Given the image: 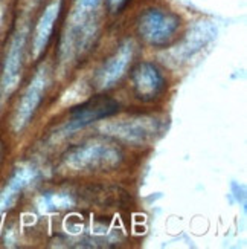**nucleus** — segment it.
Returning a JSON list of instances; mask_svg holds the SVG:
<instances>
[{
  "mask_svg": "<svg viewBox=\"0 0 247 249\" xmlns=\"http://www.w3.org/2000/svg\"><path fill=\"white\" fill-rule=\"evenodd\" d=\"M181 26V18L174 11L153 6L145 9L136 21L137 34L148 46L166 48L173 43Z\"/></svg>",
  "mask_w": 247,
  "mask_h": 249,
  "instance_id": "obj_1",
  "label": "nucleus"
},
{
  "mask_svg": "<svg viewBox=\"0 0 247 249\" xmlns=\"http://www.w3.org/2000/svg\"><path fill=\"white\" fill-rule=\"evenodd\" d=\"M102 0H77L72 8L67 23V34L64 37L66 45L64 51H84L92 43L96 28H98V14Z\"/></svg>",
  "mask_w": 247,
  "mask_h": 249,
  "instance_id": "obj_2",
  "label": "nucleus"
},
{
  "mask_svg": "<svg viewBox=\"0 0 247 249\" xmlns=\"http://www.w3.org/2000/svg\"><path fill=\"white\" fill-rule=\"evenodd\" d=\"M121 160V151L104 142L82 144L73 148L66 158L67 165L75 170H98L113 167Z\"/></svg>",
  "mask_w": 247,
  "mask_h": 249,
  "instance_id": "obj_3",
  "label": "nucleus"
},
{
  "mask_svg": "<svg viewBox=\"0 0 247 249\" xmlns=\"http://www.w3.org/2000/svg\"><path fill=\"white\" fill-rule=\"evenodd\" d=\"M132 88L134 96L142 103L159 100L166 89V80L154 63H139L132 72Z\"/></svg>",
  "mask_w": 247,
  "mask_h": 249,
  "instance_id": "obj_4",
  "label": "nucleus"
},
{
  "mask_svg": "<svg viewBox=\"0 0 247 249\" xmlns=\"http://www.w3.org/2000/svg\"><path fill=\"white\" fill-rule=\"evenodd\" d=\"M119 110V104L115 100L109 98V96L98 95L95 98H90L80 104L78 107H73L70 112V120L67 124L69 130H78L84 128L99 120H105V118L113 116Z\"/></svg>",
  "mask_w": 247,
  "mask_h": 249,
  "instance_id": "obj_5",
  "label": "nucleus"
},
{
  "mask_svg": "<svg viewBox=\"0 0 247 249\" xmlns=\"http://www.w3.org/2000/svg\"><path fill=\"white\" fill-rule=\"evenodd\" d=\"M133 55H134L133 43L125 41L99 69L98 75H96V84H98V88L105 89L113 86V83L119 80L128 69V66H130Z\"/></svg>",
  "mask_w": 247,
  "mask_h": 249,
  "instance_id": "obj_6",
  "label": "nucleus"
},
{
  "mask_svg": "<svg viewBox=\"0 0 247 249\" xmlns=\"http://www.w3.org/2000/svg\"><path fill=\"white\" fill-rule=\"evenodd\" d=\"M46 83H48V75L45 71H40L35 78L31 81L29 88L26 89L23 98H21L20 104H18V110L16 115V130H21L29 121L32 115L35 113L38 104L41 103L43 93H45L46 89Z\"/></svg>",
  "mask_w": 247,
  "mask_h": 249,
  "instance_id": "obj_7",
  "label": "nucleus"
},
{
  "mask_svg": "<svg viewBox=\"0 0 247 249\" xmlns=\"http://www.w3.org/2000/svg\"><path fill=\"white\" fill-rule=\"evenodd\" d=\"M61 9H63V0H53L50 5H48L45 13L38 18L34 31V40H32V52H34L35 58H38L46 51L52 38L53 29H55V23L58 21V17L61 14Z\"/></svg>",
  "mask_w": 247,
  "mask_h": 249,
  "instance_id": "obj_8",
  "label": "nucleus"
},
{
  "mask_svg": "<svg viewBox=\"0 0 247 249\" xmlns=\"http://www.w3.org/2000/svg\"><path fill=\"white\" fill-rule=\"evenodd\" d=\"M34 176H35V171L31 167H21L16 171L13 179L8 182L6 188L0 194V213L8 210L11 205L16 202L18 194L23 191V188L32 179H34Z\"/></svg>",
  "mask_w": 247,
  "mask_h": 249,
  "instance_id": "obj_9",
  "label": "nucleus"
},
{
  "mask_svg": "<svg viewBox=\"0 0 247 249\" xmlns=\"http://www.w3.org/2000/svg\"><path fill=\"white\" fill-rule=\"evenodd\" d=\"M21 51H23V37L14 41L13 48L9 51V55L5 64V75H3V88L6 92H11L17 83L18 71L21 64Z\"/></svg>",
  "mask_w": 247,
  "mask_h": 249,
  "instance_id": "obj_10",
  "label": "nucleus"
},
{
  "mask_svg": "<svg viewBox=\"0 0 247 249\" xmlns=\"http://www.w3.org/2000/svg\"><path fill=\"white\" fill-rule=\"evenodd\" d=\"M151 120H136L130 123H122L117 124L116 135L121 138H125L128 141H144L147 138H151L156 132V125H149Z\"/></svg>",
  "mask_w": 247,
  "mask_h": 249,
  "instance_id": "obj_11",
  "label": "nucleus"
},
{
  "mask_svg": "<svg viewBox=\"0 0 247 249\" xmlns=\"http://www.w3.org/2000/svg\"><path fill=\"white\" fill-rule=\"evenodd\" d=\"M105 6L109 9V13L112 14H119L122 13V9L127 8V5L132 2V0H104Z\"/></svg>",
  "mask_w": 247,
  "mask_h": 249,
  "instance_id": "obj_12",
  "label": "nucleus"
}]
</instances>
